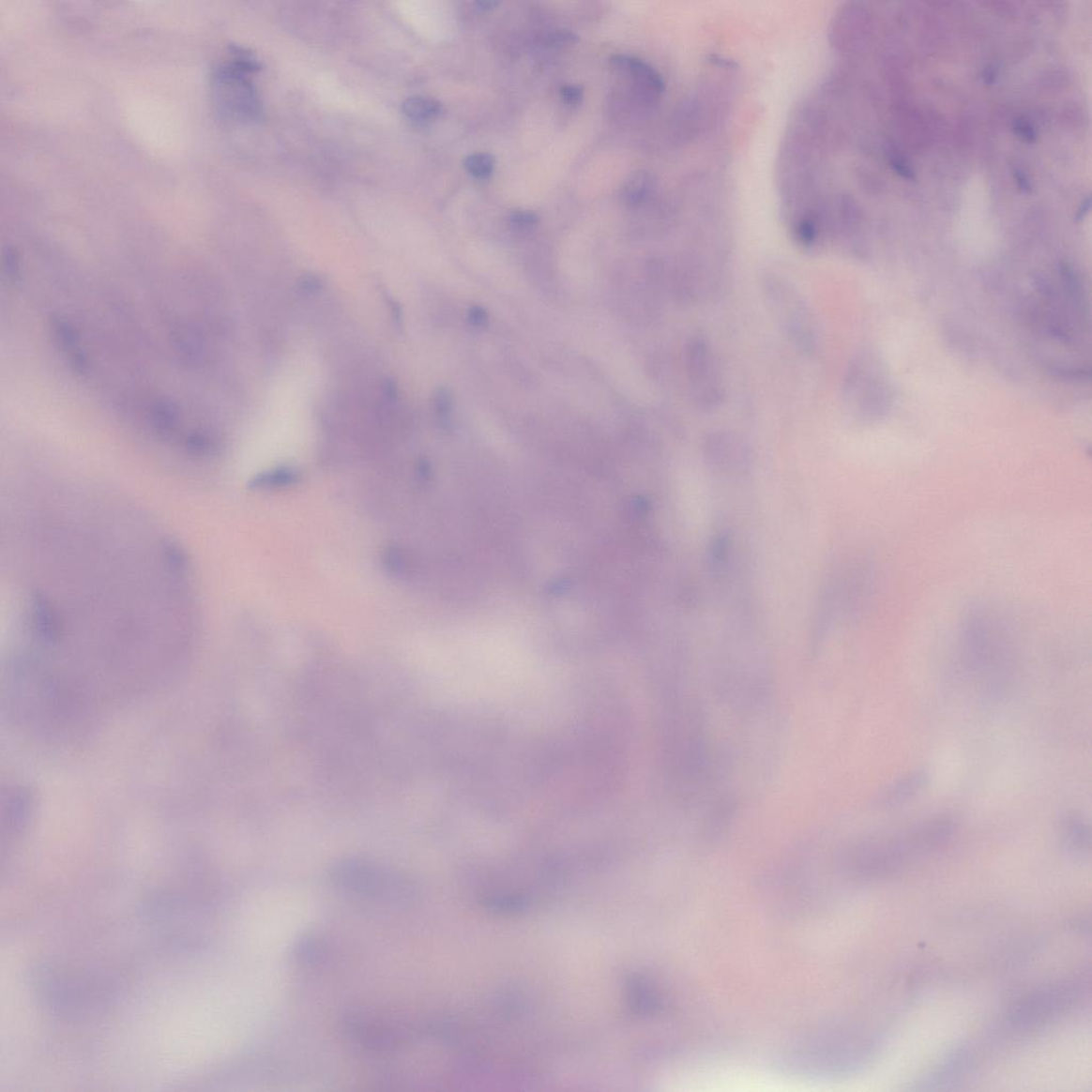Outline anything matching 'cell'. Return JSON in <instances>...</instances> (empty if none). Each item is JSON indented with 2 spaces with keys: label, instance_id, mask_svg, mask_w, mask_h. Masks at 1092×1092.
<instances>
[{
  "label": "cell",
  "instance_id": "obj_18",
  "mask_svg": "<svg viewBox=\"0 0 1092 1092\" xmlns=\"http://www.w3.org/2000/svg\"><path fill=\"white\" fill-rule=\"evenodd\" d=\"M296 479H298V475L295 472L291 470H279L256 478L254 485L257 487L282 486L294 482Z\"/></svg>",
  "mask_w": 1092,
  "mask_h": 1092
},
{
  "label": "cell",
  "instance_id": "obj_7",
  "mask_svg": "<svg viewBox=\"0 0 1092 1092\" xmlns=\"http://www.w3.org/2000/svg\"><path fill=\"white\" fill-rule=\"evenodd\" d=\"M683 372L692 404L704 412L719 410L727 398V380L719 353L704 334L686 341Z\"/></svg>",
  "mask_w": 1092,
  "mask_h": 1092
},
{
  "label": "cell",
  "instance_id": "obj_20",
  "mask_svg": "<svg viewBox=\"0 0 1092 1092\" xmlns=\"http://www.w3.org/2000/svg\"><path fill=\"white\" fill-rule=\"evenodd\" d=\"M560 97L567 105L574 106L581 103L584 91L580 85L566 84L560 89Z\"/></svg>",
  "mask_w": 1092,
  "mask_h": 1092
},
{
  "label": "cell",
  "instance_id": "obj_9",
  "mask_svg": "<svg viewBox=\"0 0 1092 1092\" xmlns=\"http://www.w3.org/2000/svg\"><path fill=\"white\" fill-rule=\"evenodd\" d=\"M842 397L850 415L861 419H872L880 415L885 402V387L873 358L862 354L848 365Z\"/></svg>",
  "mask_w": 1092,
  "mask_h": 1092
},
{
  "label": "cell",
  "instance_id": "obj_2",
  "mask_svg": "<svg viewBox=\"0 0 1092 1092\" xmlns=\"http://www.w3.org/2000/svg\"><path fill=\"white\" fill-rule=\"evenodd\" d=\"M329 881L335 890L354 899L395 908L409 907L422 896L408 873L365 859H345L333 865Z\"/></svg>",
  "mask_w": 1092,
  "mask_h": 1092
},
{
  "label": "cell",
  "instance_id": "obj_1",
  "mask_svg": "<svg viewBox=\"0 0 1092 1092\" xmlns=\"http://www.w3.org/2000/svg\"><path fill=\"white\" fill-rule=\"evenodd\" d=\"M1003 624L989 613L973 614L961 634V659L972 677L982 678L988 699H998L1010 680L1011 646Z\"/></svg>",
  "mask_w": 1092,
  "mask_h": 1092
},
{
  "label": "cell",
  "instance_id": "obj_12",
  "mask_svg": "<svg viewBox=\"0 0 1092 1092\" xmlns=\"http://www.w3.org/2000/svg\"><path fill=\"white\" fill-rule=\"evenodd\" d=\"M612 64L620 71L633 76L639 87H642L647 95L658 97L664 92L665 83L661 76L645 61L628 56V54H615L612 59Z\"/></svg>",
  "mask_w": 1092,
  "mask_h": 1092
},
{
  "label": "cell",
  "instance_id": "obj_3",
  "mask_svg": "<svg viewBox=\"0 0 1092 1092\" xmlns=\"http://www.w3.org/2000/svg\"><path fill=\"white\" fill-rule=\"evenodd\" d=\"M764 304L771 318L793 348L805 356H814L821 348V331L812 307L799 288L777 272L761 279Z\"/></svg>",
  "mask_w": 1092,
  "mask_h": 1092
},
{
  "label": "cell",
  "instance_id": "obj_19",
  "mask_svg": "<svg viewBox=\"0 0 1092 1092\" xmlns=\"http://www.w3.org/2000/svg\"><path fill=\"white\" fill-rule=\"evenodd\" d=\"M579 41V37L572 31L557 30L546 35L545 44L552 46V48H566V46L572 45Z\"/></svg>",
  "mask_w": 1092,
  "mask_h": 1092
},
{
  "label": "cell",
  "instance_id": "obj_14",
  "mask_svg": "<svg viewBox=\"0 0 1092 1092\" xmlns=\"http://www.w3.org/2000/svg\"><path fill=\"white\" fill-rule=\"evenodd\" d=\"M652 190L653 178L651 175L645 171H637L624 183L621 197L628 205L637 206L643 205L651 196Z\"/></svg>",
  "mask_w": 1092,
  "mask_h": 1092
},
{
  "label": "cell",
  "instance_id": "obj_21",
  "mask_svg": "<svg viewBox=\"0 0 1092 1092\" xmlns=\"http://www.w3.org/2000/svg\"><path fill=\"white\" fill-rule=\"evenodd\" d=\"M511 221L518 226H530L537 221V216L528 210H519L511 216Z\"/></svg>",
  "mask_w": 1092,
  "mask_h": 1092
},
{
  "label": "cell",
  "instance_id": "obj_15",
  "mask_svg": "<svg viewBox=\"0 0 1092 1092\" xmlns=\"http://www.w3.org/2000/svg\"><path fill=\"white\" fill-rule=\"evenodd\" d=\"M443 111L439 100L425 97H413L405 99L402 112L408 119L415 122H427L438 118Z\"/></svg>",
  "mask_w": 1092,
  "mask_h": 1092
},
{
  "label": "cell",
  "instance_id": "obj_23",
  "mask_svg": "<svg viewBox=\"0 0 1092 1092\" xmlns=\"http://www.w3.org/2000/svg\"><path fill=\"white\" fill-rule=\"evenodd\" d=\"M303 286H304V288H308V290L311 291V290H313V288H317L319 286V283H318V281L316 279L308 278V279L304 280Z\"/></svg>",
  "mask_w": 1092,
  "mask_h": 1092
},
{
  "label": "cell",
  "instance_id": "obj_17",
  "mask_svg": "<svg viewBox=\"0 0 1092 1092\" xmlns=\"http://www.w3.org/2000/svg\"><path fill=\"white\" fill-rule=\"evenodd\" d=\"M153 423L161 432H174L178 422L177 410L173 404L159 402L152 411Z\"/></svg>",
  "mask_w": 1092,
  "mask_h": 1092
},
{
  "label": "cell",
  "instance_id": "obj_4",
  "mask_svg": "<svg viewBox=\"0 0 1092 1092\" xmlns=\"http://www.w3.org/2000/svg\"><path fill=\"white\" fill-rule=\"evenodd\" d=\"M910 827L901 832L879 834L848 847L842 855V869L855 878H879L902 870L923 857Z\"/></svg>",
  "mask_w": 1092,
  "mask_h": 1092
},
{
  "label": "cell",
  "instance_id": "obj_10",
  "mask_svg": "<svg viewBox=\"0 0 1092 1092\" xmlns=\"http://www.w3.org/2000/svg\"><path fill=\"white\" fill-rule=\"evenodd\" d=\"M931 776L927 769L910 771L886 787L876 798L875 805L881 810H892L906 805L923 793L930 784Z\"/></svg>",
  "mask_w": 1092,
  "mask_h": 1092
},
{
  "label": "cell",
  "instance_id": "obj_13",
  "mask_svg": "<svg viewBox=\"0 0 1092 1092\" xmlns=\"http://www.w3.org/2000/svg\"><path fill=\"white\" fill-rule=\"evenodd\" d=\"M329 955V944L322 935L306 933L296 941L293 948V957L296 963L304 966H314L323 963Z\"/></svg>",
  "mask_w": 1092,
  "mask_h": 1092
},
{
  "label": "cell",
  "instance_id": "obj_8",
  "mask_svg": "<svg viewBox=\"0 0 1092 1092\" xmlns=\"http://www.w3.org/2000/svg\"><path fill=\"white\" fill-rule=\"evenodd\" d=\"M1085 985L1082 981H1068L1050 986L1026 996L1013 1005L1004 1021L1009 1034H1025L1064 1015L1078 1004Z\"/></svg>",
  "mask_w": 1092,
  "mask_h": 1092
},
{
  "label": "cell",
  "instance_id": "obj_22",
  "mask_svg": "<svg viewBox=\"0 0 1092 1092\" xmlns=\"http://www.w3.org/2000/svg\"><path fill=\"white\" fill-rule=\"evenodd\" d=\"M497 5H498L497 2H486V0H482V2L476 3V6H478V8H479V10H483V11L493 10V8H495Z\"/></svg>",
  "mask_w": 1092,
  "mask_h": 1092
},
{
  "label": "cell",
  "instance_id": "obj_6",
  "mask_svg": "<svg viewBox=\"0 0 1092 1092\" xmlns=\"http://www.w3.org/2000/svg\"><path fill=\"white\" fill-rule=\"evenodd\" d=\"M341 1029L351 1042L376 1052L401 1049L426 1034V1026L412 1024L408 1018L368 1008L347 1010L341 1018Z\"/></svg>",
  "mask_w": 1092,
  "mask_h": 1092
},
{
  "label": "cell",
  "instance_id": "obj_11",
  "mask_svg": "<svg viewBox=\"0 0 1092 1092\" xmlns=\"http://www.w3.org/2000/svg\"><path fill=\"white\" fill-rule=\"evenodd\" d=\"M1058 838L1068 854L1085 857L1091 849V827L1085 817L1067 813L1058 823Z\"/></svg>",
  "mask_w": 1092,
  "mask_h": 1092
},
{
  "label": "cell",
  "instance_id": "obj_5",
  "mask_svg": "<svg viewBox=\"0 0 1092 1092\" xmlns=\"http://www.w3.org/2000/svg\"><path fill=\"white\" fill-rule=\"evenodd\" d=\"M234 58L215 68L212 77L214 103L224 118L237 121L260 119L262 105L249 74L261 69L251 53L234 48Z\"/></svg>",
  "mask_w": 1092,
  "mask_h": 1092
},
{
  "label": "cell",
  "instance_id": "obj_16",
  "mask_svg": "<svg viewBox=\"0 0 1092 1092\" xmlns=\"http://www.w3.org/2000/svg\"><path fill=\"white\" fill-rule=\"evenodd\" d=\"M464 168L475 178L487 179L494 173L495 159L488 153H474L465 159Z\"/></svg>",
  "mask_w": 1092,
  "mask_h": 1092
}]
</instances>
